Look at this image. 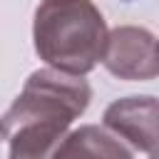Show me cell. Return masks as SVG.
Listing matches in <instances>:
<instances>
[{"instance_id": "cell-1", "label": "cell", "mask_w": 159, "mask_h": 159, "mask_svg": "<svg viewBox=\"0 0 159 159\" xmlns=\"http://www.w3.org/2000/svg\"><path fill=\"white\" fill-rule=\"evenodd\" d=\"M107 22L92 0H42L35 10V52L52 70L87 75L102 62Z\"/></svg>"}, {"instance_id": "cell-2", "label": "cell", "mask_w": 159, "mask_h": 159, "mask_svg": "<svg viewBox=\"0 0 159 159\" xmlns=\"http://www.w3.org/2000/svg\"><path fill=\"white\" fill-rule=\"evenodd\" d=\"M89 99L92 87L87 80L52 67L35 70L25 80V87L15 102L7 107L2 124L7 132L27 122H52L70 127L80 114H84Z\"/></svg>"}, {"instance_id": "cell-3", "label": "cell", "mask_w": 159, "mask_h": 159, "mask_svg": "<svg viewBox=\"0 0 159 159\" xmlns=\"http://www.w3.org/2000/svg\"><path fill=\"white\" fill-rule=\"evenodd\" d=\"M102 65L119 80H154L159 77V40L147 27L119 25L107 37Z\"/></svg>"}, {"instance_id": "cell-4", "label": "cell", "mask_w": 159, "mask_h": 159, "mask_svg": "<svg viewBox=\"0 0 159 159\" xmlns=\"http://www.w3.org/2000/svg\"><path fill=\"white\" fill-rule=\"evenodd\" d=\"M102 122L114 137L127 139L137 152H157L159 149V99L149 94H132L114 99Z\"/></svg>"}, {"instance_id": "cell-5", "label": "cell", "mask_w": 159, "mask_h": 159, "mask_svg": "<svg viewBox=\"0 0 159 159\" xmlns=\"http://www.w3.org/2000/svg\"><path fill=\"white\" fill-rule=\"evenodd\" d=\"M52 159H132V152L107 129L82 124L80 129L67 132Z\"/></svg>"}, {"instance_id": "cell-6", "label": "cell", "mask_w": 159, "mask_h": 159, "mask_svg": "<svg viewBox=\"0 0 159 159\" xmlns=\"http://www.w3.org/2000/svg\"><path fill=\"white\" fill-rule=\"evenodd\" d=\"M70 127L52 122H27L10 129V159H52Z\"/></svg>"}, {"instance_id": "cell-7", "label": "cell", "mask_w": 159, "mask_h": 159, "mask_svg": "<svg viewBox=\"0 0 159 159\" xmlns=\"http://www.w3.org/2000/svg\"><path fill=\"white\" fill-rule=\"evenodd\" d=\"M7 137V129H5V124H2V117H0V142Z\"/></svg>"}, {"instance_id": "cell-8", "label": "cell", "mask_w": 159, "mask_h": 159, "mask_svg": "<svg viewBox=\"0 0 159 159\" xmlns=\"http://www.w3.org/2000/svg\"><path fill=\"white\" fill-rule=\"evenodd\" d=\"M152 159H159V149H157V152H152Z\"/></svg>"}, {"instance_id": "cell-9", "label": "cell", "mask_w": 159, "mask_h": 159, "mask_svg": "<svg viewBox=\"0 0 159 159\" xmlns=\"http://www.w3.org/2000/svg\"><path fill=\"white\" fill-rule=\"evenodd\" d=\"M124 2H132V0H124Z\"/></svg>"}]
</instances>
